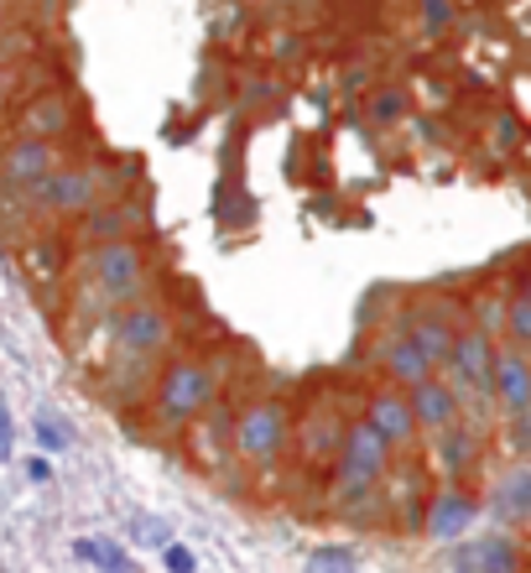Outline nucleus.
<instances>
[{"instance_id":"nucleus-23","label":"nucleus","mask_w":531,"mask_h":573,"mask_svg":"<svg viewBox=\"0 0 531 573\" xmlns=\"http://www.w3.org/2000/svg\"><path fill=\"white\" fill-rule=\"evenodd\" d=\"M355 569V558L344 548H323V552H313V573H349Z\"/></svg>"},{"instance_id":"nucleus-5","label":"nucleus","mask_w":531,"mask_h":573,"mask_svg":"<svg viewBox=\"0 0 531 573\" xmlns=\"http://www.w3.org/2000/svg\"><path fill=\"white\" fill-rule=\"evenodd\" d=\"M26 204L37 209H52V215H89L99 198V172L95 168H58L52 178L22 188Z\"/></svg>"},{"instance_id":"nucleus-3","label":"nucleus","mask_w":531,"mask_h":573,"mask_svg":"<svg viewBox=\"0 0 531 573\" xmlns=\"http://www.w3.org/2000/svg\"><path fill=\"white\" fill-rule=\"evenodd\" d=\"M89 277H95L99 303H125L141 292L146 277V256L136 240H110V245H95L89 251Z\"/></svg>"},{"instance_id":"nucleus-31","label":"nucleus","mask_w":531,"mask_h":573,"mask_svg":"<svg viewBox=\"0 0 531 573\" xmlns=\"http://www.w3.org/2000/svg\"><path fill=\"white\" fill-rule=\"evenodd\" d=\"M26 475H32V479H52V464H48V459H42V454H37V459H32V464H26Z\"/></svg>"},{"instance_id":"nucleus-8","label":"nucleus","mask_w":531,"mask_h":573,"mask_svg":"<svg viewBox=\"0 0 531 573\" xmlns=\"http://www.w3.org/2000/svg\"><path fill=\"white\" fill-rule=\"evenodd\" d=\"M495 402L506 406L510 417H527L531 412V359L521 350H501L495 355V376H490Z\"/></svg>"},{"instance_id":"nucleus-9","label":"nucleus","mask_w":531,"mask_h":573,"mask_svg":"<svg viewBox=\"0 0 531 573\" xmlns=\"http://www.w3.org/2000/svg\"><path fill=\"white\" fill-rule=\"evenodd\" d=\"M407 339L428 355V365H448V355H454V344H459V329H454V318L443 308H417L407 324Z\"/></svg>"},{"instance_id":"nucleus-19","label":"nucleus","mask_w":531,"mask_h":573,"mask_svg":"<svg viewBox=\"0 0 531 573\" xmlns=\"http://www.w3.org/2000/svg\"><path fill=\"white\" fill-rule=\"evenodd\" d=\"M506 329H510V339H516V350H531V286H521V292L510 297Z\"/></svg>"},{"instance_id":"nucleus-16","label":"nucleus","mask_w":531,"mask_h":573,"mask_svg":"<svg viewBox=\"0 0 531 573\" xmlns=\"http://www.w3.org/2000/svg\"><path fill=\"white\" fill-rule=\"evenodd\" d=\"M469 522H474V501H469L464 490H454V496H443V501L433 505V522H428V526H433L437 542H454Z\"/></svg>"},{"instance_id":"nucleus-1","label":"nucleus","mask_w":531,"mask_h":573,"mask_svg":"<svg viewBox=\"0 0 531 573\" xmlns=\"http://www.w3.org/2000/svg\"><path fill=\"white\" fill-rule=\"evenodd\" d=\"M391 470V443L370 423H355L338 454V501H365Z\"/></svg>"},{"instance_id":"nucleus-6","label":"nucleus","mask_w":531,"mask_h":573,"mask_svg":"<svg viewBox=\"0 0 531 573\" xmlns=\"http://www.w3.org/2000/svg\"><path fill=\"white\" fill-rule=\"evenodd\" d=\"M110 339H115V355L146 359V355H157V350L172 339V324H168V313H162V308H146V303H136V308L115 313V329H110Z\"/></svg>"},{"instance_id":"nucleus-29","label":"nucleus","mask_w":531,"mask_h":573,"mask_svg":"<svg viewBox=\"0 0 531 573\" xmlns=\"http://www.w3.org/2000/svg\"><path fill=\"white\" fill-rule=\"evenodd\" d=\"M5 449H11V412L0 402V459H5Z\"/></svg>"},{"instance_id":"nucleus-2","label":"nucleus","mask_w":531,"mask_h":573,"mask_svg":"<svg viewBox=\"0 0 531 573\" xmlns=\"http://www.w3.org/2000/svg\"><path fill=\"white\" fill-rule=\"evenodd\" d=\"M209 397H214V370L203 359H177L157 381V417L162 423H188L209 406Z\"/></svg>"},{"instance_id":"nucleus-21","label":"nucleus","mask_w":531,"mask_h":573,"mask_svg":"<svg viewBox=\"0 0 531 573\" xmlns=\"http://www.w3.org/2000/svg\"><path fill=\"white\" fill-rule=\"evenodd\" d=\"M37 443H42L48 454H63V449H69V432L58 428V423H52L48 412H37Z\"/></svg>"},{"instance_id":"nucleus-15","label":"nucleus","mask_w":531,"mask_h":573,"mask_svg":"<svg viewBox=\"0 0 531 573\" xmlns=\"http://www.w3.org/2000/svg\"><path fill=\"white\" fill-rule=\"evenodd\" d=\"M495 516L501 522H531V470H510L495 490Z\"/></svg>"},{"instance_id":"nucleus-20","label":"nucleus","mask_w":531,"mask_h":573,"mask_svg":"<svg viewBox=\"0 0 531 573\" xmlns=\"http://www.w3.org/2000/svg\"><path fill=\"white\" fill-rule=\"evenodd\" d=\"M437 438H443V464H448V470H464V464H469V454H474V443H469V438H464V432H437Z\"/></svg>"},{"instance_id":"nucleus-13","label":"nucleus","mask_w":531,"mask_h":573,"mask_svg":"<svg viewBox=\"0 0 531 573\" xmlns=\"http://www.w3.org/2000/svg\"><path fill=\"white\" fill-rule=\"evenodd\" d=\"M73 125V110H69V99L63 95H42V99H32L22 110V142H48L52 136H63Z\"/></svg>"},{"instance_id":"nucleus-24","label":"nucleus","mask_w":531,"mask_h":573,"mask_svg":"<svg viewBox=\"0 0 531 573\" xmlns=\"http://www.w3.org/2000/svg\"><path fill=\"white\" fill-rule=\"evenodd\" d=\"M73 558L99 569V558H104V537H78V542H73Z\"/></svg>"},{"instance_id":"nucleus-10","label":"nucleus","mask_w":531,"mask_h":573,"mask_svg":"<svg viewBox=\"0 0 531 573\" xmlns=\"http://www.w3.org/2000/svg\"><path fill=\"white\" fill-rule=\"evenodd\" d=\"M58 172V151L48 142H16L5 157H0V178L11 183V188H32V183H42Z\"/></svg>"},{"instance_id":"nucleus-30","label":"nucleus","mask_w":531,"mask_h":573,"mask_svg":"<svg viewBox=\"0 0 531 573\" xmlns=\"http://www.w3.org/2000/svg\"><path fill=\"white\" fill-rule=\"evenodd\" d=\"M516 443L531 454V412H527V417H516Z\"/></svg>"},{"instance_id":"nucleus-18","label":"nucleus","mask_w":531,"mask_h":573,"mask_svg":"<svg viewBox=\"0 0 531 573\" xmlns=\"http://www.w3.org/2000/svg\"><path fill=\"white\" fill-rule=\"evenodd\" d=\"M474 569L480 573H521L516 542H506V537H484V542H474Z\"/></svg>"},{"instance_id":"nucleus-7","label":"nucleus","mask_w":531,"mask_h":573,"mask_svg":"<svg viewBox=\"0 0 531 573\" xmlns=\"http://www.w3.org/2000/svg\"><path fill=\"white\" fill-rule=\"evenodd\" d=\"M490 376H495V350H490V334L484 329H459V344L448 355V386L454 391H490Z\"/></svg>"},{"instance_id":"nucleus-32","label":"nucleus","mask_w":531,"mask_h":573,"mask_svg":"<svg viewBox=\"0 0 531 573\" xmlns=\"http://www.w3.org/2000/svg\"><path fill=\"white\" fill-rule=\"evenodd\" d=\"M0 26H5V11H0Z\"/></svg>"},{"instance_id":"nucleus-26","label":"nucleus","mask_w":531,"mask_h":573,"mask_svg":"<svg viewBox=\"0 0 531 573\" xmlns=\"http://www.w3.org/2000/svg\"><path fill=\"white\" fill-rule=\"evenodd\" d=\"M162 558H168V569H172V573H194V552L177 548V542H172V548L162 552Z\"/></svg>"},{"instance_id":"nucleus-25","label":"nucleus","mask_w":531,"mask_h":573,"mask_svg":"<svg viewBox=\"0 0 531 573\" xmlns=\"http://www.w3.org/2000/svg\"><path fill=\"white\" fill-rule=\"evenodd\" d=\"M99 569H104V573H136V563H131V558H125L115 542H104V558H99Z\"/></svg>"},{"instance_id":"nucleus-27","label":"nucleus","mask_w":531,"mask_h":573,"mask_svg":"<svg viewBox=\"0 0 531 573\" xmlns=\"http://www.w3.org/2000/svg\"><path fill=\"white\" fill-rule=\"evenodd\" d=\"M422 22H428V26H448V22H454V5H428V11H422Z\"/></svg>"},{"instance_id":"nucleus-11","label":"nucleus","mask_w":531,"mask_h":573,"mask_svg":"<svg viewBox=\"0 0 531 573\" xmlns=\"http://www.w3.org/2000/svg\"><path fill=\"white\" fill-rule=\"evenodd\" d=\"M411 402V417H417V428H433V432H448L454 423H459V391L448 381H428L417 386V391H407Z\"/></svg>"},{"instance_id":"nucleus-4","label":"nucleus","mask_w":531,"mask_h":573,"mask_svg":"<svg viewBox=\"0 0 531 573\" xmlns=\"http://www.w3.org/2000/svg\"><path fill=\"white\" fill-rule=\"evenodd\" d=\"M235 454L250 459V464H271L287 443V406L282 402H256L235 417V432H230Z\"/></svg>"},{"instance_id":"nucleus-14","label":"nucleus","mask_w":531,"mask_h":573,"mask_svg":"<svg viewBox=\"0 0 531 573\" xmlns=\"http://www.w3.org/2000/svg\"><path fill=\"white\" fill-rule=\"evenodd\" d=\"M386 376L396 386H407V391H417V386L433 381V365H428V355H422V350L407 339V329H402V334H391V344H386Z\"/></svg>"},{"instance_id":"nucleus-22","label":"nucleus","mask_w":531,"mask_h":573,"mask_svg":"<svg viewBox=\"0 0 531 573\" xmlns=\"http://www.w3.org/2000/svg\"><path fill=\"white\" fill-rule=\"evenodd\" d=\"M131 526H136V537H141V548H162V552L172 548V532H168V526H162V522H146V516H136V522H131Z\"/></svg>"},{"instance_id":"nucleus-17","label":"nucleus","mask_w":531,"mask_h":573,"mask_svg":"<svg viewBox=\"0 0 531 573\" xmlns=\"http://www.w3.org/2000/svg\"><path fill=\"white\" fill-rule=\"evenodd\" d=\"M131 224H141V209H125V204H110L104 215H89L84 224V235H99V245H110V240H125Z\"/></svg>"},{"instance_id":"nucleus-28","label":"nucleus","mask_w":531,"mask_h":573,"mask_svg":"<svg viewBox=\"0 0 531 573\" xmlns=\"http://www.w3.org/2000/svg\"><path fill=\"white\" fill-rule=\"evenodd\" d=\"M396 110H402V95H381V99H375V115H381V120H391Z\"/></svg>"},{"instance_id":"nucleus-12","label":"nucleus","mask_w":531,"mask_h":573,"mask_svg":"<svg viewBox=\"0 0 531 573\" xmlns=\"http://www.w3.org/2000/svg\"><path fill=\"white\" fill-rule=\"evenodd\" d=\"M365 423L381 432L386 443H411V438H417V417H411V402L402 397V391H375Z\"/></svg>"}]
</instances>
